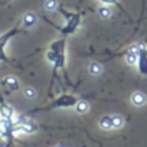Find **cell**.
<instances>
[{
    "instance_id": "5b68a950",
    "label": "cell",
    "mask_w": 147,
    "mask_h": 147,
    "mask_svg": "<svg viewBox=\"0 0 147 147\" xmlns=\"http://www.w3.org/2000/svg\"><path fill=\"white\" fill-rule=\"evenodd\" d=\"M0 85H2L5 90L13 92V91H18L20 88V84H19V80L13 75H9V77H5L2 81H0Z\"/></svg>"
},
{
    "instance_id": "5bb4252c",
    "label": "cell",
    "mask_w": 147,
    "mask_h": 147,
    "mask_svg": "<svg viewBox=\"0 0 147 147\" xmlns=\"http://www.w3.org/2000/svg\"><path fill=\"white\" fill-rule=\"evenodd\" d=\"M43 7L46 10H49V12H53V10H58L59 9V3L56 2V0H45Z\"/></svg>"
},
{
    "instance_id": "8fae6325",
    "label": "cell",
    "mask_w": 147,
    "mask_h": 147,
    "mask_svg": "<svg viewBox=\"0 0 147 147\" xmlns=\"http://www.w3.org/2000/svg\"><path fill=\"white\" fill-rule=\"evenodd\" d=\"M111 9H110V6L108 5H102V6H100L98 7V16L101 18V19H108V18H111Z\"/></svg>"
},
{
    "instance_id": "ac0fdd59",
    "label": "cell",
    "mask_w": 147,
    "mask_h": 147,
    "mask_svg": "<svg viewBox=\"0 0 147 147\" xmlns=\"http://www.w3.org/2000/svg\"><path fill=\"white\" fill-rule=\"evenodd\" d=\"M0 147H7V144H6V138H3V137H0Z\"/></svg>"
},
{
    "instance_id": "4fadbf2b",
    "label": "cell",
    "mask_w": 147,
    "mask_h": 147,
    "mask_svg": "<svg viewBox=\"0 0 147 147\" xmlns=\"http://www.w3.org/2000/svg\"><path fill=\"white\" fill-rule=\"evenodd\" d=\"M124 124H125V120H124L123 115H120V114H114L113 115V125H114V128H121Z\"/></svg>"
},
{
    "instance_id": "9c48e42d",
    "label": "cell",
    "mask_w": 147,
    "mask_h": 147,
    "mask_svg": "<svg viewBox=\"0 0 147 147\" xmlns=\"http://www.w3.org/2000/svg\"><path fill=\"white\" fill-rule=\"evenodd\" d=\"M137 68H138V72L141 74V75H147V49H144L138 55Z\"/></svg>"
},
{
    "instance_id": "2e32d148",
    "label": "cell",
    "mask_w": 147,
    "mask_h": 147,
    "mask_svg": "<svg viewBox=\"0 0 147 147\" xmlns=\"http://www.w3.org/2000/svg\"><path fill=\"white\" fill-rule=\"evenodd\" d=\"M23 95H25L26 98H29V100H33V98L36 97V91H35L32 87H26V88L23 90Z\"/></svg>"
},
{
    "instance_id": "30bf717a",
    "label": "cell",
    "mask_w": 147,
    "mask_h": 147,
    "mask_svg": "<svg viewBox=\"0 0 147 147\" xmlns=\"http://www.w3.org/2000/svg\"><path fill=\"white\" fill-rule=\"evenodd\" d=\"M100 127L102 130H105V131L113 130L114 128V125H113V115H104V117H101L100 118Z\"/></svg>"
},
{
    "instance_id": "d6986e66",
    "label": "cell",
    "mask_w": 147,
    "mask_h": 147,
    "mask_svg": "<svg viewBox=\"0 0 147 147\" xmlns=\"http://www.w3.org/2000/svg\"><path fill=\"white\" fill-rule=\"evenodd\" d=\"M56 147H65V146H62V144H61V146H56Z\"/></svg>"
},
{
    "instance_id": "7a4b0ae2",
    "label": "cell",
    "mask_w": 147,
    "mask_h": 147,
    "mask_svg": "<svg viewBox=\"0 0 147 147\" xmlns=\"http://www.w3.org/2000/svg\"><path fill=\"white\" fill-rule=\"evenodd\" d=\"M58 10H59V13L66 19L65 25L61 26V28H58V30H59L62 35H72V33H75L77 29H78L80 25H81V13H72V12H68V10L62 9L61 6H59Z\"/></svg>"
},
{
    "instance_id": "277c9868",
    "label": "cell",
    "mask_w": 147,
    "mask_h": 147,
    "mask_svg": "<svg viewBox=\"0 0 147 147\" xmlns=\"http://www.w3.org/2000/svg\"><path fill=\"white\" fill-rule=\"evenodd\" d=\"M22 30H20V28L19 26H15V28H12L10 30H7V32H5V33H2L0 35V62H6V63H13L9 58H7V55H6V45H7V42L13 38V36H16V35H19Z\"/></svg>"
},
{
    "instance_id": "e0dca14e",
    "label": "cell",
    "mask_w": 147,
    "mask_h": 147,
    "mask_svg": "<svg viewBox=\"0 0 147 147\" xmlns=\"http://www.w3.org/2000/svg\"><path fill=\"white\" fill-rule=\"evenodd\" d=\"M102 5H118V0H100Z\"/></svg>"
},
{
    "instance_id": "9a60e30c",
    "label": "cell",
    "mask_w": 147,
    "mask_h": 147,
    "mask_svg": "<svg viewBox=\"0 0 147 147\" xmlns=\"http://www.w3.org/2000/svg\"><path fill=\"white\" fill-rule=\"evenodd\" d=\"M90 72L92 74V75H100V74L102 72V66H101V63H98V62H92V63L90 65Z\"/></svg>"
},
{
    "instance_id": "6da1fadb",
    "label": "cell",
    "mask_w": 147,
    "mask_h": 147,
    "mask_svg": "<svg viewBox=\"0 0 147 147\" xmlns=\"http://www.w3.org/2000/svg\"><path fill=\"white\" fill-rule=\"evenodd\" d=\"M46 59L53 65L55 69H61L65 66V39H58L49 46L46 52Z\"/></svg>"
},
{
    "instance_id": "52a82bcc",
    "label": "cell",
    "mask_w": 147,
    "mask_h": 147,
    "mask_svg": "<svg viewBox=\"0 0 147 147\" xmlns=\"http://www.w3.org/2000/svg\"><path fill=\"white\" fill-rule=\"evenodd\" d=\"M36 22H38V16H36L35 13H32V12L25 13L23 18H22V20H20V23H22V26H23L25 29H29V28L35 26Z\"/></svg>"
},
{
    "instance_id": "8992f818",
    "label": "cell",
    "mask_w": 147,
    "mask_h": 147,
    "mask_svg": "<svg viewBox=\"0 0 147 147\" xmlns=\"http://www.w3.org/2000/svg\"><path fill=\"white\" fill-rule=\"evenodd\" d=\"M16 117V113L13 110V107L7 102H5L3 100H0V118H7V120H13Z\"/></svg>"
},
{
    "instance_id": "ba28073f",
    "label": "cell",
    "mask_w": 147,
    "mask_h": 147,
    "mask_svg": "<svg viewBox=\"0 0 147 147\" xmlns=\"http://www.w3.org/2000/svg\"><path fill=\"white\" fill-rule=\"evenodd\" d=\"M130 101H131V104H133L134 107H143V105H146V102H147V97H146L143 92L136 91V92L131 94Z\"/></svg>"
},
{
    "instance_id": "7c38bea8",
    "label": "cell",
    "mask_w": 147,
    "mask_h": 147,
    "mask_svg": "<svg viewBox=\"0 0 147 147\" xmlns=\"http://www.w3.org/2000/svg\"><path fill=\"white\" fill-rule=\"evenodd\" d=\"M75 110H77V113H80V114H85V113H88V110H90V104H88L87 101H84V100H80L78 104L75 105Z\"/></svg>"
},
{
    "instance_id": "3957f363",
    "label": "cell",
    "mask_w": 147,
    "mask_h": 147,
    "mask_svg": "<svg viewBox=\"0 0 147 147\" xmlns=\"http://www.w3.org/2000/svg\"><path fill=\"white\" fill-rule=\"evenodd\" d=\"M78 98L72 94H62L58 98H55L51 104H48L46 107H40L36 108L35 111H49V110H55V108H61V107H75L78 104Z\"/></svg>"
}]
</instances>
